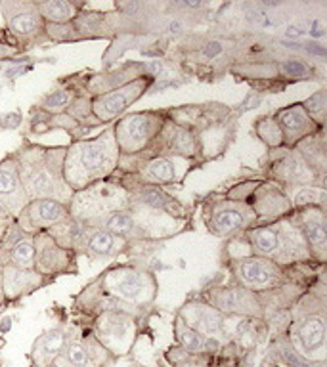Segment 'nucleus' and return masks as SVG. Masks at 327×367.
I'll use <instances>...</instances> for the list:
<instances>
[{
    "label": "nucleus",
    "mask_w": 327,
    "mask_h": 367,
    "mask_svg": "<svg viewBox=\"0 0 327 367\" xmlns=\"http://www.w3.org/2000/svg\"><path fill=\"white\" fill-rule=\"evenodd\" d=\"M121 21L123 14H109V12H96V10H87V6L77 14L73 19L75 31L80 41H90V38H117L121 33Z\"/></svg>",
    "instance_id": "obj_25"
},
{
    "label": "nucleus",
    "mask_w": 327,
    "mask_h": 367,
    "mask_svg": "<svg viewBox=\"0 0 327 367\" xmlns=\"http://www.w3.org/2000/svg\"><path fill=\"white\" fill-rule=\"evenodd\" d=\"M115 178L123 184V188L131 193V203L148 207V209L159 210L165 212L168 216L174 219H192V210L186 203H182L172 193L167 192V188H159V186H150V184L134 182L131 178L124 176H117Z\"/></svg>",
    "instance_id": "obj_17"
},
{
    "label": "nucleus",
    "mask_w": 327,
    "mask_h": 367,
    "mask_svg": "<svg viewBox=\"0 0 327 367\" xmlns=\"http://www.w3.org/2000/svg\"><path fill=\"white\" fill-rule=\"evenodd\" d=\"M280 358L283 359V364L287 367H312L308 359L301 356L299 352L291 346H282L280 348Z\"/></svg>",
    "instance_id": "obj_45"
},
{
    "label": "nucleus",
    "mask_w": 327,
    "mask_h": 367,
    "mask_svg": "<svg viewBox=\"0 0 327 367\" xmlns=\"http://www.w3.org/2000/svg\"><path fill=\"white\" fill-rule=\"evenodd\" d=\"M203 298L207 304L216 308L222 314L255 315L260 310V295L241 287L234 281L228 285H216V287L207 289L203 293Z\"/></svg>",
    "instance_id": "obj_19"
},
{
    "label": "nucleus",
    "mask_w": 327,
    "mask_h": 367,
    "mask_svg": "<svg viewBox=\"0 0 327 367\" xmlns=\"http://www.w3.org/2000/svg\"><path fill=\"white\" fill-rule=\"evenodd\" d=\"M224 264L230 271L234 283H238V285L249 289L253 293H258V295L297 283L302 271L324 268L318 264L287 268V266H282V264L268 260V258H260V256H243V258L226 260Z\"/></svg>",
    "instance_id": "obj_8"
},
{
    "label": "nucleus",
    "mask_w": 327,
    "mask_h": 367,
    "mask_svg": "<svg viewBox=\"0 0 327 367\" xmlns=\"http://www.w3.org/2000/svg\"><path fill=\"white\" fill-rule=\"evenodd\" d=\"M69 342V337L65 335L63 329L56 327V329H50V331L43 333L38 337V341L35 342L33 346V356H35L36 362H46L50 364L54 359L58 358L63 352V348L67 346Z\"/></svg>",
    "instance_id": "obj_34"
},
{
    "label": "nucleus",
    "mask_w": 327,
    "mask_h": 367,
    "mask_svg": "<svg viewBox=\"0 0 327 367\" xmlns=\"http://www.w3.org/2000/svg\"><path fill=\"white\" fill-rule=\"evenodd\" d=\"M46 36H48V43H56V44L80 43V38L79 35H77V31H75L73 21H71V23H62V25L46 23Z\"/></svg>",
    "instance_id": "obj_43"
},
{
    "label": "nucleus",
    "mask_w": 327,
    "mask_h": 367,
    "mask_svg": "<svg viewBox=\"0 0 327 367\" xmlns=\"http://www.w3.org/2000/svg\"><path fill=\"white\" fill-rule=\"evenodd\" d=\"M50 281L52 280L41 276L36 270H23V268L2 264V293L6 302H16L21 297L43 289Z\"/></svg>",
    "instance_id": "obj_26"
},
{
    "label": "nucleus",
    "mask_w": 327,
    "mask_h": 367,
    "mask_svg": "<svg viewBox=\"0 0 327 367\" xmlns=\"http://www.w3.org/2000/svg\"><path fill=\"white\" fill-rule=\"evenodd\" d=\"M0 203L8 210L12 219H18L19 212L25 209L29 203L25 188L19 178L18 159L14 151L4 159H0Z\"/></svg>",
    "instance_id": "obj_24"
},
{
    "label": "nucleus",
    "mask_w": 327,
    "mask_h": 367,
    "mask_svg": "<svg viewBox=\"0 0 327 367\" xmlns=\"http://www.w3.org/2000/svg\"><path fill=\"white\" fill-rule=\"evenodd\" d=\"M291 199L293 210L304 207H322L327 209V188L326 186H301L285 190Z\"/></svg>",
    "instance_id": "obj_36"
},
{
    "label": "nucleus",
    "mask_w": 327,
    "mask_h": 367,
    "mask_svg": "<svg viewBox=\"0 0 327 367\" xmlns=\"http://www.w3.org/2000/svg\"><path fill=\"white\" fill-rule=\"evenodd\" d=\"M23 122V115L19 111H6L0 115V129L2 131H16Z\"/></svg>",
    "instance_id": "obj_46"
},
{
    "label": "nucleus",
    "mask_w": 327,
    "mask_h": 367,
    "mask_svg": "<svg viewBox=\"0 0 327 367\" xmlns=\"http://www.w3.org/2000/svg\"><path fill=\"white\" fill-rule=\"evenodd\" d=\"M0 14L6 31L18 41L23 52L48 44L46 23L36 10L35 0H4L0 2Z\"/></svg>",
    "instance_id": "obj_14"
},
{
    "label": "nucleus",
    "mask_w": 327,
    "mask_h": 367,
    "mask_svg": "<svg viewBox=\"0 0 327 367\" xmlns=\"http://www.w3.org/2000/svg\"><path fill=\"white\" fill-rule=\"evenodd\" d=\"M128 205H131V193L124 190L115 175L107 180L92 184L80 192H75L67 203L71 219L79 220L87 226H96L100 220H104L117 210L128 209Z\"/></svg>",
    "instance_id": "obj_9"
},
{
    "label": "nucleus",
    "mask_w": 327,
    "mask_h": 367,
    "mask_svg": "<svg viewBox=\"0 0 327 367\" xmlns=\"http://www.w3.org/2000/svg\"><path fill=\"white\" fill-rule=\"evenodd\" d=\"M6 302V298H4V293H2V264H0V306Z\"/></svg>",
    "instance_id": "obj_53"
},
{
    "label": "nucleus",
    "mask_w": 327,
    "mask_h": 367,
    "mask_svg": "<svg viewBox=\"0 0 327 367\" xmlns=\"http://www.w3.org/2000/svg\"><path fill=\"white\" fill-rule=\"evenodd\" d=\"M35 4L45 23H56V25L71 23L80 10L87 6L84 2H75V0H38V2L35 0Z\"/></svg>",
    "instance_id": "obj_31"
},
{
    "label": "nucleus",
    "mask_w": 327,
    "mask_h": 367,
    "mask_svg": "<svg viewBox=\"0 0 327 367\" xmlns=\"http://www.w3.org/2000/svg\"><path fill=\"white\" fill-rule=\"evenodd\" d=\"M90 227L106 230L109 234L124 237L134 243L157 245L192 227V219H174L159 210L131 203L128 209L117 210L104 220H100L96 226Z\"/></svg>",
    "instance_id": "obj_6"
},
{
    "label": "nucleus",
    "mask_w": 327,
    "mask_h": 367,
    "mask_svg": "<svg viewBox=\"0 0 327 367\" xmlns=\"http://www.w3.org/2000/svg\"><path fill=\"white\" fill-rule=\"evenodd\" d=\"M295 337L304 352H316L326 342V320L322 315H308L297 325Z\"/></svg>",
    "instance_id": "obj_33"
},
{
    "label": "nucleus",
    "mask_w": 327,
    "mask_h": 367,
    "mask_svg": "<svg viewBox=\"0 0 327 367\" xmlns=\"http://www.w3.org/2000/svg\"><path fill=\"white\" fill-rule=\"evenodd\" d=\"M197 166L186 159L165 157V155H136V157H121L117 176L131 178L134 182L150 184V186H182L188 175Z\"/></svg>",
    "instance_id": "obj_10"
},
{
    "label": "nucleus",
    "mask_w": 327,
    "mask_h": 367,
    "mask_svg": "<svg viewBox=\"0 0 327 367\" xmlns=\"http://www.w3.org/2000/svg\"><path fill=\"white\" fill-rule=\"evenodd\" d=\"M222 52H224V46H222L221 41H209V43H205L203 48H201V54H203L207 61L216 60Z\"/></svg>",
    "instance_id": "obj_47"
},
{
    "label": "nucleus",
    "mask_w": 327,
    "mask_h": 367,
    "mask_svg": "<svg viewBox=\"0 0 327 367\" xmlns=\"http://www.w3.org/2000/svg\"><path fill=\"white\" fill-rule=\"evenodd\" d=\"M302 33H304V31H301V29H297V27H289V29H287V35H289V36H301Z\"/></svg>",
    "instance_id": "obj_52"
},
{
    "label": "nucleus",
    "mask_w": 327,
    "mask_h": 367,
    "mask_svg": "<svg viewBox=\"0 0 327 367\" xmlns=\"http://www.w3.org/2000/svg\"><path fill=\"white\" fill-rule=\"evenodd\" d=\"M35 243V270L48 280L60 276L79 274V256L58 243L50 232H38L33 236Z\"/></svg>",
    "instance_id": "obj_16"
},
{
    "label": "nucleus",
    "mask_w": 327,
    "mask_h": 367,
    "mask_svg": "<svg viewBox=\"0 0 327 367\" xmlns=\"http://www.w3.org/2000/svg\"><path fill=\"white\" fill-rule=\"evenodd\" d=\"M65 113L73 117V119L80 122V124H89V126H96V129H106V126L94 117V113H92V96L87 94L84 90H80L79 94L75 96V100L71 102V105L67 107Z\"/></svg>",
    "instance_id": "obj_39"
},
{
    "label": "nucleus",
    "mask_w": 327,
    "mask_h": 367,
    "mask_svg": "<svg viewBox=\"0 0 327 367\" xmlns=\"http://www.w3.org/2000/svg\"><path fill=\"white\" fill-rule=\"evenodd\" d=\"M275 65H278V75H280L282 85L283 82H302V80L316 79V69L304 58L289 56V58L275 60Z\"/></svg>",
    "instance_id": "obj_35"
},
{
    "label": "nucleus",
    "mask_w": 327,
    "mask_h": 367,
    "mask_svg": "<svg viewBox=\"0 0 327 367\" xmlns=\"http://www.w3.org/2000/svg\"><path fill=\"white\" fill-rule=\"evenodd\" d=\"M119 148H117L113 126L102 129L100 134L87 140L71 142L63 159V178L73 193L89 188L92 184L107 180L119 168Z\"/></svg>",
    "instance_id": "obj_5"
},
{
    "label": "nucleus",
    "mask_w": 327,
    "mask_h": 367,
    "mask_svg": "<svg viewBox=\"0 0 327 367\" xmlns=\"http://www.w3.org/2000/svg\"><path fill=\"white\" fill-rule=\"evenodd\" d=\"M272 115L283 132V148H295L304 138L314 136L319 131H326L310 119V115L304 111L301 102L280 107Z\"/></svg>",
    "instance_id": "obj_23"
},
{
    "label": "nucleus",
    "mask_w": 327,
    "mask_h": 367,
    "mask_svg": "<svg viewBox=\"0 0 327 367\" xmlns=\"http://www.w3.org/2000/svg\"><path fill=\"white\" fill-rule=\"evenodd\" d=\"M260 176L280 184L283 190L301 186H326V180L314 173V168L295 148L268 149L260 163Z\"/></svg>",
    "instance_id": "obj_13"
},
{
    "label": "nucleus",
    "mask_w": 327,
    "mask_h": 367,
    "mask_svg": "<svg viewBox=\"0 0 327 367\" xmlns=\"http://www.w3.org/2000/svg\"><path fill=\"white\" fill-rule=\"evenodd\" d=\"M6 220H12V216L8 214V210L2 207V203H0V222H6Z\"/></svg>",
    "instance_id": "obj_50"
},
{
    "label": "nucleus",
    "mask_w": 327,
    "mask_h": 367,
    "mask_svg": "<svg viewBox=\"0 0 327 367\" xmlns=\"http://www.w3.org/2000/svg\"><path fill=\"white\" fill-rule=\"evenodd\" d=\"M131 327L133 324L126 312H102L98 320V331L111 346L128 341Z\"/></svg>",
    "instance_id": "obj_32"
},
{
    "label": "nucleus",
    "mask_w": 327,
    "mask_h": 367,
    "mask_svg": "<svg viewBox=\"0 0 327 367\" xmlns=\"http://www.w3.org/2000/svg\"><path fill=\"white\" fill-rule=\"evenodd\" d=\"M82 90V82H80V73L63 77L56 82V87L52 90H48L45 96L41 98L33 107L45 111L48 115H60L67 111V107L71 102L75 100V96Z\"/></svg>",
    "instance_id": "obj_28"
},
{
    "label": "nucleus",
    "mask_w": 327,
    "mask_h": 367,
    "mask_svg": "<svg viewBox=\"0 0 327 367\" xmlns=\"http://www.w3.org/2000/svg\"><path fill=\"white\" fill-rule=\"evenodd\" d=\"M180 29H182L180 21H172V23L168 25V31H170V33H180Z\"/></svg>",
    "instance_id": "obj_51"
},
{
    "label": "nucleus",
    "mask_w": 327,
    "mask_h": 367,
    "mask_svg": "<svg viewBox=\"0 0 327 367\" xmlns=\"http://www.w3.org/2000/svg\"><path fill=\"white\" fill-rule=\"evenodd\" d=\"M243 256H260L287 268L316 264L312 260L306 239L293 214L270 224L249 227L238 236L226 239L221 251L222 260L226 263Z\"/></svg>",
    "instance_id": "obj_1"
},
{
    "label": "nucleus",
    "mask_w": 327,
    "mask_h": 367,
    "mask_svg": "<svg viewBox=\"0 0 327 367\" xmlns=\"http://www.w3.org/2000/svg\"><path fill=\"white\" fill-rule=\"evenodd\" d=\"M293 216L301 227L306 239L312 260L326 266L327 260V209L322 207H304L293 210Z\"/></svg>",
    "instance_id": "obj_21"
},
{
    "label": "nucleus",
    "mask_w": 327,
    "mask_h": 367,
    "mask_svg": "<svg viewBox=\"0 0 327 367\" xmlns=\"http://www.w3.org/2000/svg\"><path fill=\"white\" fill-rule=\"evenodd\" d=\"M253 134L264 144L268 149L283 148V132L274 119V115H260L253 122Z\"/></svg>",
    "instance_id": "obj_37"
},
{
    "label": "nucleus",
    "mask_w": 327,
    "mask_h": 367,
    "mask_svg": "<svg viewBox=\"0 0 327 367\" xmlns=\"http://www.w3.org/2000/svg\"><path fill=\"white\" fill-rule=\"evenodd\" d=\"M182 322L205 337H214L224 329V314L207 302H192L182 310Z\"/></svg>",
    "instance_id": "obj_29"
},
{
    "label": "nucleus",
    "mask_w": 327,
    "mask_h": 367,
    "mask_svg": "<svg viewBox=\"0 0 327 367\" xmlns=\"http://www.w3.org/2000/svg\"><path fill=\"white\" fill-rule=\"evenodd\" d=\"M67 146H43L29 138L14 153L18 159L19 178L29 201L54 199L69 203L73 192L63 178V159Z\"/></svg>",
    "instance_id": "obj_4"
},
{
    "label": "nucleus",
    "mask_w": 327,
    "mask_h": 367,
    "mask_svg": "<svg viewBox=\"0 0 327 367\" xmlns=\"http://www.w3.org/2000/svg\"><path fill=\"white\" fill-rule=\"evenodd\" d=\"M295 149L301 153L304 161L308 163L314 173L327 180V148H326V131L316 132L314 136H308L299 142Z\"/></svg>",
    "instance_id": "obj_30"
},
{
    "label": "nucleus",
    "mask_w": 327,
    "mask_h": 367,
    "mask_svg": "<svg viewBox=\"0 0 327 367\" xmlns=\"http://www.w3.org/2000/svg\"><path fill=\"white\" fill-rule=\"evenodd\" d=\"M304 111L310 115V119L316 122L318 126L326 129V111H327V90L324 87L312 92V96L301 102Z\"/></svg>",
    "instance_id": "obj_40"
},
{
    "label": "nucleus",
    "mask_w": 327,
    "mask_h": 367,
    "mask_svg": "<svg viewBox=\"0 0 327 367\" xmlns=\"http://www.w3.org/2000/svg\"><path fill=\"white\" fill-rule=\"evenodd\" d=\"M148 63L146 61H124L117 67L96 71H84L80 73V82L82 90L90 96H102L106 92H111L115 88H121L133 80L140 79L144 75H148ZM151 75V73H150Z\"/></svg>",
    "instance_id": "obj_18"
},
{
    "label": "nucleus",
    "mask_w": 327,
    "mask_h": 367,
    "mask_svg": "<svg viewBox=\"0 0 327 367\" xmlns=\"http://www.w3.org/2000/svg\"><path fill=\"white\" fill-rule=\"evenodd\" d=\"M165 119H167L165 107L128 111L121 119H117L111 126L121 157H136L148 151L153 140L157 138Z\"/></svg>",
    "instance_id": "obj_11"
},
{
    "label": "nucleus",
    "mask_w": 327,
    "mask_h": 367,
    "mask_svg": "<svg viewBox=\"0 0 327 367\" xmlns=\"http://www.w3.org/2000/svg\"><path fill=\"white\" fill-rule=\"evenodd\" d=\"M218 192L230 199L245 203L249 209L253 210V214L257 219V226L270 224V222L293 214V205L287 192L280 184L270 182L262 176L239 178Z\"/></svg>",
    "instance_id": "obj_7"
},
{
    "label": "nucleus",
    "mask_w": 327,
    "mask_h": 367,
    "mask_svg": "<svg viewBox=\"0 0 327 367\" xmlns=\"http://www.w3.org/2000/svg\"><path fill=\"white\" fill-rule=\"evenodd\" d=\"M12 329V318H2L0 320V333H8Z\"/></svg>",
    "instance_id": "obj_49"
},
{
    "label": "nucleus",
    "mask_w": 327,
    "mask_h": 367,
    "mask_svg": "<svg viewBox=\"0 0 327 367\" xmlns=\"http://www.w3.org/2000/svg\"><path fill=\"white\" fill-rule=\"evenodd\" d=\"M21 56H25L23 48L19 46V43L10 35L6 29H0V65H6L12 61L19 60Z\"/></svg>",
    "instance_id": "obj_42"
},
{
    "label": "nucleus",
    "mask_w": 327,
    "mask_h": 367,
    "mask_svg": "<svg viewBox=\"0 0 327 367\" xmlns=\"http://www.w3.org/2000/svg\"><path fill=\"white\" fill-rule=\"evenodd\" d=\"M310 35L314 36V38H322V36L326 35V33H324V25H322V21H319V19H316V21L312 23Z\"/></svg>",
    "instance_id": "obj_48"
},
{
    "label": "nucleus",
    "mask_w": 327,
    "mask_h": 367,
    "mask_svg": "<svg viewBox=\"0 0 327 367\" xmlns=\"http://www.w3.org/2000/svg\"><path fill=\"white\" fill-rule=\"evenodd\" d=\"M0 264H8V266L23 268V270H35V243H33V236H27L14 249H10L8 253L0 258Z\"/></svg>",
    "instance_id": "obj_38"
},
{
    "label": "nucleus",
    "mask_w": 327,
    "mask_h": 367,
    "mask_svg": "<svg viewBox=\"0 0 327 367\" xmlns=\"http://www.w3.org/2000/svg\"><path fill=\"white\" fill-rule=\"evenodd\" d=\"M69 216L67 203L54 201V199H33L27 203V207L19 212L16 220L27 236H35L38 232L52 230Z\"/></svg>",
    "instance_id": "obj_20"
},
{
    "label": "nucleus",
    "mask_w": 327,
    "mask_h": 367,
    "mask_svg": "<svg viewBox=\"0 0 327 367\" xmlns=\"http://www.w3.org/2000/svg\"><path fill=\"white\" fill-rule=\"evenodd\" d=\"M170 121L180 122L199 140L205 165L222 157L236 140L238 115L230 105L221 102H199L165 107Z\"/></svg>",
    "instance_id": "obj_3"
},
{
    "label": "nucleus",
    "mask_w": 327,
    "mask_h": 367,
    "mask_svg": "<svg viewBox=\"0 0 327 367\" xmlns=\"http://www.w3.org/2000/svg\"><path fill=\"white\" fill-rule=\"evenodd\" d=\"M157 82L153 75H144L140 79L133 80L121 88H115L111 92H106L102 96H92V113L104 126L113 124L117 119H121L128 107H133L136 102H140Z\"/></svg>",
    "instance_id": "obj_15"
},
{
    "label": "nucleus",
    "mask_w": 327,
    "mask_h": 367,
    "mask_svg": "<svg viewBox=\"0 0 327 367\" xmlns=\"http://www.w3.org/2000/svg\"><path fill=\"white\" fill-rule=\"evenodd\" d=\"M157 281L153 271L138 263H117L87 285L80 297H92L102 312H128L155 298Z\"/></svg>",
    "instance_id": "obj_2"
},
{
    "label": "nucleus",
    "mask_w": 327,
    "mask_h": 367,
    "mask_svg": "<svg viewBox=\"0 0 327 367\" xmlns=\"http://www.w3.org/2000/svg\"><path fill=\"white\" fill-rule=\"evenodd\" d=\"M63 131L69 134L71 142H79L90 138V134L98 131L96 126H89V124H80L73 117L67 113L60 115H48L36 107H31V117L27 122V138L29 136H43L48 132Z\"/></svg>",
    "instance_id": "obj_22"
},
{
    "label": "nucleus",
    "mask_w": 327,
    "mask_h": 367,
    "mask_svg": "<svg viewBox=\"0 0 327 367\" xmlns=\"http://www.w3.org/2000/svg\"><path fill=\"white\" fill-rule=\"evenodd\" d=\"M134 245H136L134 241H128V239L115 236V234H109L106 230L90 227L82 256H87L90 260H96V258H121L123 254H133Z\"/></svg>",
    "instance_id": "obj_27"
},
{
    "label": "nucleus",
    "mask_w": 327,
    "mask_h": 367,
    "mask_svg": "<svg viewBox=\"0 0 327 367\" xmlns=\"http://www.w3.org/2000/svg\"><path fill=\"white\" fill-rule=\"evenodd\" d=\"M178 341L182 344V348L186 350L188 354H195V352H203L207 348V339L209 337H205L201 333H197L192 327H188L182 320L178 322Z\"/></svg>",
    "instance_id": "obj_41"
},
{
    "label": "nucleus",
    "mask_w": 327,
    "mask_h": 367,
    "mask_svg": "<svg viewBox=\"0 0 327 367\" xmlns=\"http://www.w3.org/2000/svg\"><path fill=\"white\" fill-rule=\"evenodd\" d=\"M201 220L205 230L221 239H230L249 227L257 226V219L245 203L230 199L221 192L205 197L201 203Z\"/></svg>",
    "instance_id": "obj_12"
},
{
    "label": "nucleus",
    "mask_w": 327,
    "mask_h": 367,
    "mask_svg": "<svg viewBox=\"0 0 327 367\" xmlns=\"http://www.w3.org/2000/svg\"><path fill=\"white\" fill-rule=\"evenodd\" d=\"M27 234L19 227L18 220H10V224L4 230V234H2V239H0V258L4 256V254L8 253L10 249H14L16 245L21 241V239H25Z\"/></svg>",
    "instance_id": "obj_44"
}]
</instances>
